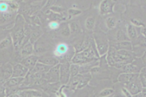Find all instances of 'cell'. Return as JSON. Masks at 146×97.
<instances>
[{"mask_svg":"<svg viewBox=\"0 0 146 97\" xmlns=\"http://www.w3.org/2000/svg\"><path fill=\"white\" fill-rule=\"evenodd\" d=\"M9 9H10V8H9L8 3L5 0H2L1 3H0V10H1V13H7V12H9Z\"/></svg>","mask_w":146,"mask_h":97,"instance_id":"31","label":"cell"},{"mask_svg":"<svg viewBox=\"0 0 146 97\" xmlns=\"http://www.w3.org/2000/svg\"><path fill=\"white\" fill-rule=\"evenodd\" d=\"M121 93L125 96H132V95L130 94V92L128 90V89H126L125 86H123L121 88Z\"/></svg>","mask_w":146,"mask_h":97,"instance_id":"36","label":"cell"},{"mask_svg":"<svg viewBox=\"0 0 146 97\" xmlns=\"http://www.w3.org/2000/svg\"><path fill=\"white\" fill-rule=\"evenodd\" d=\"M20 96L27 97H41L43 96V94L42 91L36 90H25L18 92Z\"/></svg>","mask_w":146,"mask_h":97,"instance_id":"19","label":"cell"},{"mask_svg":"<svg viewBox=\"0 0 146 97\" xmlns=\"http://www.w3.org/2000/svg\"><path fill=\"white\" fill-rule=\"evenodd\" d=\"M125 87L128 89V90L130 92L132 96H135L137 94H139L142 89H143V85L141 83V80L139 79V76L135 80L129 82L127 84H125Z\"/></svg>","mask_w":146,"mask_h":97,"instance_id":"5","label":"cell"},{"mask_svg":"<svg viewBox=\"0 0 146 97\" xmlns=\"http://www.w3.org/2000/svg\"><path fill=\"white\" fill-rule=\"evenodd\" d=\"M119 23V20L115 16H110L106 19V25L110 30L115 28Z\"/></svg>","mask_w":146,"mask_h":97,"instance_id":"22","label":"cell"},{"mask_svg":"<svg viewBox=\"0 0 146 97\" xmlns=\"http://www.w3.org/2000/svg\"><path fill=\"white\" fill-rule=\"evenodd\" d=\"M96 18L95 17H88L86 20V27L88 30H93L96 26Z\"/></svg>","mask_w":146,"mask_h":97,"instance_id":"27","label":"cell"},{"mask_svg":"<svg viewBox=\"0 0 146 97\" xmlns=\"http://www.w3.org/2000/svg\"><path fill=\"white\" fill-rule=\"evenodd\" d=\"M140 58H141L142 62H143V63H144L145 66H146V50L145 51V52H144V54L142 55V56H141Z\"/></svg>","mask_w":146,"mask_h":97,"instance_id":"40","label":"cell"},{"mask_svg":"<svg viewBox=\"0 0 146 97\" xmlns=\"http://www.w3.org/2000/svg\"><path fill=\"white\" fill-rule=\"evenodd\" d=\"M125 28H126V33H127V35L129 38V40L133 41V40L136 39L137 37L139 35L136 27L134 24H132L131 23H129L125 25Z\"/></svg>","mask_w":146,"mask_h":97,"instance_id":"17","label":"cell"},{"mask_svg":"<svg viewBox=\"0 0 146 97\" xmlns=\"http://www.w3.org/2000/svg\"><path fill=\"white\" fill-rule=\"evenodd\" d=\"M13 45V40L11 34H9L4 39H3L0 43V48L1 50H3L4 48H7L10 46Z\"/></svg>","mask_w":146,"mask_h":97,"instance_id":"23","label":"cell"},{"mask_svg":"<svg viewBox=\"0 0 146 97\" xmlns=\"http://www.w3.org/2000/svg\"><path fill=\"white\" fill-rule=\"evenodd\" d=\"M13 73V66L11 63H5L1 66V85H4L8 81Z\"/></svg>","mask_w":146,"mask_h":97,"instance_id":"6","label":"cell"},{"mask_svg":"<svg viewBox=\"0 0 146 97\" xmlns=\"http://www.w3.org/2000/svg\"><path fill=\"white\" fill-rule=\"evenodd\" d=\"M42 30L40 27H35L33 28L32 27V34H31V37H30V42L32 43H35L36 41L40 38V37L42 35Z\"/></svg>","mask_w":146,"mask_h":97,"instance_id":"21","label":"cell"},{"mask_svg":"<svg viewBox=\"0 0 146 97\" xmlns=\"http://www.w3.org/2000/svg\"><path fill=\"white\" fill-rule=\"evenodd\" d=\"M44 79L46 82L50 83H56L60 81V63L52 66L46 73Z\"/></svg>","mask_w":146,"mask_h":97,"instance_id":"4","label":"cell"},{"mask_svg":"<svg viewBox=\"0 0 146 97\" xmlns=\"http://www.w3.org/2000/svg\"><path fill=\"white\" fill-rule=\"evenodd\" d=\"M52 67V66L46 65V64L42 63V62H37L36 66H34V68L30 71H32V72H43V73H46Z\"/></svg>","mask_w":146,"mask_h":97,"instance_id":"20","label":"cell"},{"mask_svg":"<svg viewBox=\"0 0 146 97\" xmlns=\"http://www.w3.org/2000/svg\"><path fill=\"white\" fill-rule=\"evenodd\" d=\"M110 45L112 46L116 50H129L133 51V45L131 41H121V42H111Z\"/></svg>","mask_w":146,"mask_h":97,"instance_id":"14","label":"cell"},{"mask_svg":"<svg viewBox=\"0 0 146 97\" xmlns=\"http://www.w3.org/2000/svg\"><path fill=\"white\" fill-rule=\"evenodd\" d=\"M60 25H61V24L59 23L58 21H54V20H52V21L48 23L49 28L52 29V30H56V29H58V28L60 27Z\"/></svg>","mask_w":146,"mask_h":97,"instance_id":"32","label":"cell"},{"mask_svg":"<svg viewBox=\"0 0 146 97\" xmlns=\"http://www.w3.org/2000/svg\"><path fill=\"white\" fill-rule=\"evenodd\" d=\"M20 53H21V56H23V57L27 56H31V55L34 54V53H35V51H34V46H33V43H32L30 41H28L26 43H24V44L21 47Z\"/></svg>","mask_w":146,"mask_h":97,"instance_id":"16","label":"cell"},{"mask_svg":"<svg viewBox=\"0 0 146 97\" xmlns=\"http://www.w3.org/2000/svg\"><path fill=\"white\" fill-rule=\"evenodd\" d=\"M26 77H15V76H12L10 79L5 82V84L3 85L6 88H15L18 87V86L22 85L24 81H25Z\"/></svg>","mask_w":146,"mask_h":97,"instance_id":"15","label":"cell"},{"mask_svg":"<svg viewBox=\"0 0 146 97\" xmlns=\"http://www.w3.org/2000/svg\"><path fill=\"white\" fill-rule=\"evenodd\" d=\"M12 18V13L7 12V13H1V24H3L5 22L9 21Z\"/></svg>","mask_w":146,"mask_h":97,"instance_id":"30","label":"cell"},{"mask_svg":"<svg viewBox=\"0 0 146 97\" xmlns=\"http://www.w3.org/2000/svg\"><path fill=\"white\" fill-rule=\"evenodd\" d=\"M139 79L143 85V87H146V66H144L139 71Z\"/></svg>","mask_w":146,"mask_h":97,"instance_id":"29","label":"cell"},{"mask_svg":"<svg viewBox=\"0 0 146 97\" xmlns=\"http://www.w3.org/2000/svg\"><path fill=\"white\" fill-rule=\"evenodd\" d=\"M9 4V8L12 11H17L18 9H19V5L17 2L15 1H6Z\"/></svg>","mask_w":146,"mask_h":97,"instance_id":"33","label":"cell"},{"mask_svg":"<svg viewBox=\"0 0 146 97\" xmlns=\"http://www.w3.org/2000/svg\"><path fill=\"white\" fill-rule=\"evenodd\" d=\"M55 2H56V0H47V3H46V7H49V8H50V7L53 6Z\"/></svg>","mask_w":146,"mask_h":97,"instance_id":"39","label":"cell"},{"mask_svg":"<svg viewBox=\"0 0 146 97\" xmlns=\"http://www.w3.org/2000/svg\"><path fill=\"white\" fill-rule=\"evenodd\" d=\"M91 72H86V73H81V78L79 80V83L77 85L76 89H82L85 86H86L91 80Z\"/></svg>","mask_w":146,"mask_h":97,"instance_id":"18","label":"cell"},{"mask_svg":"<svg viewBox=\"0 0 146 97\" xmlns=\"http://www.w3.org/2000/svg\"><path fill=\"white\" fill-rule=\"evenodd\" d=\"M70 28H71V32L72 34H79L82 33V28L80 25L76 23V22H72L69 23Z\"/></svg>","mask_w":146,"mask_h":97,"instance_id":"26","label":"cell"},{"mask_svg":"<svg viewBox=\"0 0 146 97\" xmlns=\"http://www.w3.org/2000/svg\"><path fill=\"white\" fill-rule=\"evenodd\" d=\"M114 31V35H110L109 37L110 41L111 42H121V41H130L129 37L127 35L126 31L122 29L121 27L119 28H114L112 29Z\"/></svg>","mask_w":146,"mask_h":97,"instance_id":"7","label":"cell"},{"mask_svg":"<svg viewBox=\"0 0 146 97\" xmlns=\"http://www.w3.org/2000/svg\"><path fill=\"white\" fill-rule=\"evenodd\" d=\"M70 65V62L60 63V83L62 85L69 83L71 79Z\"/></svg>","mask_w":146,"mask_h":97,"instance_id":"3","label":"cell"},{"mask_svg":"<svg viewBox=\"0 0 146 97\" xmlns=\"http://www.w3.org/2000/svg\"><path fill=\"white\" fill-rule=\"evenodd\" d=\"M34 1H42V0H34Z\"/></svg>","mask_w":146,"mask_h":97,"instance_id":"41","label":"cell"},{"mask_svg":"<svg viewBox=\"0 0 146 97\" xmlns=\"http://www.w3.org/2000/svg\"><path fill=\"white\" fill-rule=\"evenodd\" d=\"M60 33L64 37H69L71 35L72 32H71V28L70 25L68 23H62L60 25Z\"/></svg>","mask_w":146,"mask_h":97,"instance_id":"25","label":"cell"},{"mask_svg":"<svg viewBox=\"0 0 146 97\" xmlns=\"http://www.w3.org/2000/svg\"><path fill=\"white\" fill-rule=\"evenodd\" d=\"M139 76V73H129V72H121L117 77V80L120 83L127 84L129 82L135 80Z\"/></svg>","mask_w":146,"mask_h":97,"instance_id":"12","label":"cell"},{"mask_svg":"<svg viewBox=\"0 0 146 97\" xmlns=\"http://www.w3.org/2000/svg\"><path fill=\"white\" fill-rule=\"evenodd\" d=\"M93 39L100 56L106 55L110 47V40L108 36L102 32H96L93 33Z\"/></svg>","mask_w":146,"mask_h":97,"instance_id":"2","label":"cell"},{"mask_svg":"<svg viewBox=\"0 0 146 97\" xmlns=\"http://www.w3.org/2000/svg\"><path fill=\"white\" fill-rule=\"evenodd\" d=\"M70 48L71 47H69L67 44L64 43H61L56 45V47H55L53 55L57 58H61L62 60H64V58L66 57V56L69 52Z\"/></svg>","mask_w":146,"mask_h":97,"instance_id":"9","label":"cell"},{"mask_svg":"<svg viewBox=\"0 0 146 97\" xmlns=\"http://www.w3.org/2000/svg\"><path fill=\"white\" fill-rule=\"evenodd\" d=\"M38 58H39V56L37 55L33 54L31 56H27L23 57L21 61V63L23 64L25 66H27L29 69V71H32L34 68V66H36V62H38Z\"/></svg>","mask_w":146,"mask_h":97,"instance_id":"13","label":"cell"},{"mask_svg":"<svg viewBox=\"0 0 146 97\" xmlns=\"http://www.w3.org/2000/svg\"><path fill=\"white\" fill-rule=\"evenodd\" d=\"M29 69L27 66H25L23 64H22L21 62L16 64L15 66H13V76L15 77H26L27 74L29 73Z\"/></svg>","mask_w":146,"mask_h":97,"instance_id":"11","label":"cell"},{"mask_svg":"<svg viewBox=\"0 0 146 97\" xmlns=\"http://www.w3.org/2000/svg\"><path fill=\"white\" fill-rule=\"evenodd\" d=\"M68 15H70L71 17L72 16H77V15H80L82 13V10L77 9H70L68 11Z\"/></svg>","mask_w":146,"mask_h":97,"instance_id":"35","label":"cell"},{"mask_svg":"<svg viewBox=\"0 0 146 97\" xmlns=\"http://www.w3.org/2000/svg\"><path fill=\"white\" fill-rule=\"evenodd\" d=\"M70 72H71V78H72L74 76H76V75H78L79 73H81V65L71 62Z\"/></svg>","mask_w":146,"mask_h":97,"instance_id":"24","label":"cell"},{"mask_svg":"<svg viewBox=\"0 0 146 97\" xmlns=\"http://www.w3.org/2000/svg\"><path fill=\"white\" fill-rule=\"evenodd\" d=\"M115 2L113 0H102L100 4V13L101 15H107L114 13Z\"/></svg>","mask_w":146,"mask_h":97,"instance_id":"8","label":"cell"},{"mask_svg":"<svg viewBox=\"0 0 146 97\" xmlns=\"http://www.w3.org/2000/svg\"><path fill=\"white\" fill-rule=\"evenodd\" d=\"M115 91L114 89L106 88L104 89V90H102L97 96L100 97H108L110 96H113V95L115 94Z\"/></svg>","mask_w":146,"mask_h":97,"instance_id":"28","label":"cell"},{"mask_svg":"<svg viewBox=\"0 0 146 97\" xmlns=\"http://www.w3.org/2000/svg\"><path fill=\"white\" fill-rule=\"evenodd\" d=\"M25 21L24 18L22 15H18L16 20H15V24L13 28V32L11 33L13 40V47L18 49L19 47H22L24 44V39H25V35H24V25H25Z\"/></svg>","mask_w":146,"mask_h":97,"instance_id":"1","label":"cell"},{"mask_svg":"<svg viewBox=\"0 0 146 97\" xmlns=\"http://www.w3.org/2000/svg\"><path fill=\"white\" fill-rule=\"evenodd\" d=\"M139 32L141 34H143L145 37H146V25L144 27H139Z\"/></svg>","mask_w":146,"mask_h":97,"instance_id":"38","label":"cell"},{"mask_svg":"<svg viewBox=\"0 0 146 97\" xmlns=\"http://www.w3.org/2000/svg\"><path fill=\"white\" fill-rule=\"evenodd\" d=\"M49 9L53 12V13H62L65 12V9L62 8V7H60V6H56V5H53L52 7H50Z\"/></svg>","mask_w":146,"mask_h":97,"instance_id":"34","label":"cell"},{"mask_svg":"<svg viewBox=\"0 0 146 97\" xmlns=\"http://www.w3.org/2000/svg\"><path fill=\"white\" fill-rule=\"evenodd\" d=\"M136 97H146V87H143L142 89V90L139 93V94H137Z\"/></svg>","mask_w":146,"mask_h":97,"instance_id":"37","label":"cell"},{"mask_svg":"<svg viewBox=\"0 0 146 97\" xmlns=\"http://www.w3.org/2000/svg\"><path fill=\"white\" fill-rule=\"evenodd\" d=\"M38 62H42L46 65L51 66H54L56 65L59 64L60 61L58 60V58L56 56H55L54 55H49V54H42L41 56H39L38 58Z\"/></svg>","mask_w":146,"mask_h":97,"instance_id":"10","label":"cell"}]
</instances>
